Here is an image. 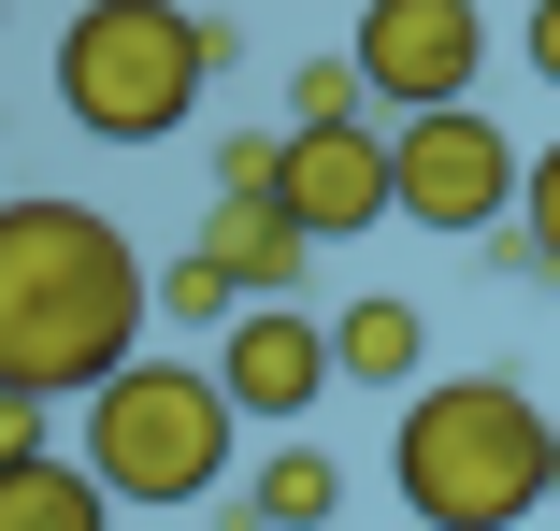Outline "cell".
Listing matches in <instances>:
<instances>
[{"instance_id":"5","label":"cell","mask_w":560,"mask_h":531,"mask_svg":"<svg viewBox=\"0 0 560 531\" xmlns=\"http://www.w3.org/2000/svg\"><path fill=\"white\" fill-rule=\"evenodd\" d=\"M388 158H402V216L445 231V245H489L517 216L532 158L489 130V101H431V116H388Z\"/></svg>"},{"instance_id":"3","label":"cell","mask_w":560,"mask_h":531,"mask_svg":"<svg viewBox=\"0 0 560 531\" xmlns=\"http://www.w3.org/2000/svg\"><path fill=\"white\" fill-rule=\"evenodd\" d=\"M215 58L231 44H215L187 0H86V15L58 30V101H72L86 144H173L201 116Z\"/></svg>"},{"instance_id":"15","label":"cell","mask_w":560,"mask_h":531,"mask_svg":"<svg viewBox=\"0 0 560 531\" xmlns=\"http://www.w3.org/2000/svg\"><path fill=\"white\" fill-rule=\"evenodd\" d=\"M215 187H288V130H231L215 144Z\"/></svg>"},{"instance_id":"16","label":"cell","mask_w":560,"mask_h":531,"mask_svg":"<svg viewBox=\"0 0 560 531\" xmlns=\"http://www.w3.org/2000/svg\"><path fill=\"white\" fill-rule=\"evenodd\" d=\"M517 216H532V245H546V273H560V144L532 158V187H517Z\"/></svg>"},{"instance_id":"13","label":"cell","mask_w":560,"mask_h":531,"mask_svg":"<svg viewBox=\"0 0 560 531\" xmlns=\"http://www.w3.org/2000/svg\"><path fill=\"white\" fill-rule=\"evenodd\" d=\"M245 302H259V287H245L231 259H215V245H187V259L159 273V331H231Z\"/></svg>"},{"instance_id":"1","label":"cell","mask_w":560,"mask_h":531,"mask_svg":"<svg viewBox=\"0 0 560 531\" xmlns=\"http://www.w3.org/2000/svg\"><path fill=\"white\" fill-rule=\"evenodd\" d=\"M144 331H159V273L101 201H58V187L0 201V388L72 402L101 374H130Z\"/></svg>"},{"instance_id":"10","label":"cell","mask_w":560,"mask_h":531,"mask_svg":"<svg viewBox=\"0 0 560 531\" xmlns=\"http://www.w3.org/2000/svg\"><path fill=\"white\" fill-rule=\"evenodd\" d=\"M116 517V488H101V460L72 446H30V460H0V531H101Z\"/></svg>"},{"instance_id":"2","label":"cell","mask_w":560,"mask_h":531,"mask_svg":"<svg viewBox=\"0 0 560 531\" xmlns=\"http://www.w3.org/2000/svg\"><path fill=\"white\" fill-rule=\"evenodd\" d=\"M417 531H517L532 503H560V416H532L517 374H445L402 388V446H388Z\"/></svg>"},{"instance_id":"4","label":"cell","mask_w":560,"mask_h":531,"mask_svg":"<svg viewBox=\"0 0 560 531\" xmlns=\"http://www.w3.org/2000/svg\"><path fill=\"white\" fill-rule=\"evenodd\" d=\"M231 432H245V402H231L215 359H130V374L86 388V460L144 517H173V503H201L231 474Z\"/></svg>"},{"instance_id":"17","label":"cell","mask_w":560,"mask_h":531,"mask_svg":"<svg viewBox=\"0 0 560 531\" xmlns=\"http://www.w3.org/2000/svg\"><path fill=\"white\" fill-rule=\"evenodd\" d=\"M517 44H532V72L560 86V0H532V30H517Z\"/></svg>"},{"instance_id":"9","label":"cell","mask_w":560,"mask_h":531,"mask_svg":"<svg viewBox=\"0 0 560 531\" xmlns=\"http://www.w3.org/2000/svg\"><path fill=\"white\" fill-rule=\"evenodd\" d=\"M201 245L231 259L259 302H302V273H316V231H302V201H288V187H215Z\"/></svg>"},{"instance_id":"6","label":"cell","mask_w":560,"mask_h":531,"mask_svg":"<svg viewBox=\"0 0 560 531\" xmlns=\"http://www.w3.org/2000/svg\"><path fill=\"white\" fill-rule=\"evenodd\" d=\"M360 72H374V116L475 101V72H489V15H475V0H374V15H360Z\"/></svg>"},{"instance_id":"8","label":"cell","mask_w":560,"mask_h":531,"mask_svg":"<svg viewBox=\"0 0 560 531\" xmlns=\"http://www.w3.org/2000/svg\"><path fill=\"white\" fill-rule=\"evenodd\" d=\"M215 374H231L245 416H316L330 388H346V359H330V316H302V302H245L231 331H215Z\"/></svg>"},{"instance_id":"14","label":"cell","mask_w":560,"mask_h":531,"mask_svg":"<svg viewBox=\"0 0 560 531\" xmlns=\"http://www.w3.org/2000/svg\"><path fill=\"white\" fill-rule=\"evenodd\" d=\"M360 101H374L360 44H346V58H302V72H288V130H316V116H360Z\"/></svg>"},{"instance_id":"11","label":"cell","mask_w":560,"mask_h":531,"mask_svg":"<svg viewBox=\"0 0 560 531\" xmlns=\"http://www.w3.org/2000/svg\"><path fill=\"white\" fill-rule=\"evenodd\" d=\"M231 531H346V460H330V446H273L245 474Z\"/></svg>"},{"instance_id":"7","label":"cell","mask_w":560,"mask_h":531,"mask_svg":"<svg viewBox=\"0 0 560 531\" xmlns=\"http://www.w3.org/2000/svg\"><path fill=\"white\" fill-rule=\"evenodd\" d=\"M288 201H302L316 245L402 216V158H388V130H374V116H316V130H288Z\"/></svg>"},{"instance_id":"12","label":"cell","mask_w":560,"mask_h":531,"mask_svg":"<svg viewBox=\"0 0 560 531\" xmlns=\"http://www.w3.org/2000/svg\"><path fill=\"white\" fill-rule=\"evenodd\" d=\"M330 359H346V388H431V316L374 287V302L330 316Z\"/></svg>"}]
</instances>
